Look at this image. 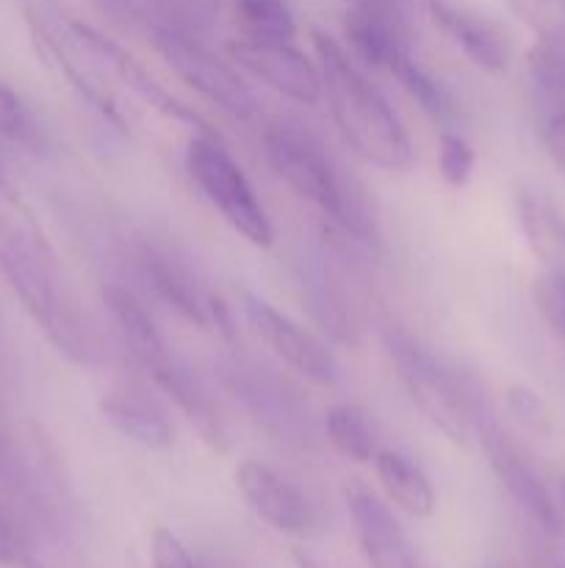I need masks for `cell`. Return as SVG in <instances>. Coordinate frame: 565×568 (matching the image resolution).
Wrapping results in <instances>:
<instances>
[{
    "label": "cell",
    "mask_w": 565,
    "mask_h": 568,
    "mask_svg": "<svg viewBox=\"0 0 565 568\" xmlns=\"http://www.w3.org/2000/svg\"><path fill=\"white\" fill-rule=\"evenodd\" d=\"M343 37L352 55L374 70H391L410 55V26L402 0H343Z\"/></svg>",
    "instance_id": "cell-11"
},
{
    "label": "cell",
    "mask_w": 565,
    "mask_h": 568,
    "mask_svg": "<svg viewBox=\"0 0 565 568\" xmlns=\"http://www.w3.org/2000/svg\"><path fill=\"white\" fill-rule=\"evenodd\" d=\"M374 471L382 491L415 519H430L435 514V491L424 471L397 449H377Z\"/></svg>",
    "instance_id": "cell-19"
},
{
    "label": "cell",
    "mask_w": 565,
    "mask_h": 568,
    "mask_svg": "<svg viewBox=\"0 0 565 568\" xmlns=\"http://www.w3.org/2000/svg\"><path fill=\"white\" fill-rule=\"evenodd\" d=\"M25 20L28 28H31V37L39 55H42L55 72H61L64 81L78 92V98L86 100L109 125H114L116 131H125L122 105L116 103L111 89L105 87L103 72L92 64V59L83 53L81 44L72 39L66 22H61L44 3H28Z\"/></svg>",
    "instance_id": "cell-7"
},
{
    "label": "cell",
    "mask_w": 565,
    "mask_h": 568,
    "mask_svg": "<svg viewBox=\"0 0 565 568\" xmlns=\"http://www.w3.org/2000/svg\"><path fill=\"white\" fill-rule=\"evenodd\" d=\"M391 361L397 366L399 383L408 392L410 403L435 425L443 436L460 447H471L480 425V405L474 394L463 388V383L443 369L424 347L408 336H391L388 342Z\"/></svg>",
    "instance_id": "cell-4"
},
{
    "label": "cell",
    "mask_w": 565,
    "mask_h": 568,
    "mask_svg": "<svg viewBox=\"0 0 565 568\" xmlns=\"http://www.w3.org/2000/svg\"><path fill=\"white\" fill-rule=\"evenodd\" d=\"M474 164L476 153L469 139L454 131H441V136H438V172H441L443 183L460 192L471 181Z\"/></svg>",
    "instance_id": "cell-26"
},
{
    "label": "cell",
    "mask_w": 565,
    "mask_h": 568,
    "mask_svg": "<svg viewBox=\"0 0 565 568\" xmlns=\"http://www.w3.org/2000/svg\"><path fill=\"white\" fill-rule=\"evenodd\" d=\"M22 544L17 538L11 521L0 514V566H17L22 564Z\"/></svg>",
    "instance_id": "cell-33"
},
{
    "label": "cell",
    "mask_w": 565,
    "mask_h": 568,
    "mask_svg": "<svg viewBox=\"0 0 565 568\" xmlns=\"http://www.w3.org/2000/svg\"><path fill=\"white\" fill-rule=\"evenodd\" d=\"M22 568H44V566L33 564V560H22Z\"/></svg>",
    "instance_id": "cell-36"
},
{
    "label": "cell",
    "mask_w": 565,
    "mask_h": 568,
    "mask_svg": "<svg viewBox=\"0 0 565 568\" xmlns=\"http://www.w3.org/2000/svg\"><path fill=\"white\" fill-rule=\"evenodd\" d=\"M552 568H565V560L563 558H554L552 560Z\"/></svg>",
    "instance_id": "cell-37"
},
{
    "label": "cell",
    "mask_w": 565,
    "mask_h": 568,
    "mask_svg": "<svg viewBox=\"0 0 565 568\" xmlns=\"http://www.w3.org/2000/svg\"><path fill=\"white\" fill-rule=\"evenodd\" d=\"M242 308L247 316L249 327L258 333L260 342L271 349L280 361H286L294 372H299L302 377H308L316 386H336L341 369H338V361L325 344L316 336H310L305 327H299L297 322L288 314L277 311L275 305L266 303L264 297L253 292L242 294Z\"/></svg>",
    "instance_id": "cell-9"
},
{
    "label": "cell",
    "mask_w": 565,
    "mask_h": 568,
    "mask_svg": "<svg viewBox=\"0 0 565 568\" xmlns=\"http://www.w3.org/2000/svg\"><path fill=\"white\" fill-rule=\"evenodd\" d=\"M430 17L438 31L476 67L487 75H502L510 64V42L507 33L487 17L474 11L454 9L443 0H430Z\"/></svg>",
    "instance_id": "cell-15"
},
{
    "label": "cell",
    "mask_w": 565,
    "mask_h": 568,
    "mask_svg": "<svg viewBox=\"0 0 565 568\" xmlns=\"http://www.w3.org/2000/svg\"><path fill=\"white\" fill-rule=\"evenodd\" d=\"M349 516L360 552L371 568H419L413 547L397 516L366 488L349 491Z\"/></svg>",
    "instance_id": "cell-14"
},
{
    "label": "cell",
    "mask_w": 565,
    "mask_h": 568,
    "mask_svg": "<svg viewBox=\"0 0 565 568\" xmlns=\"http://www.w3.org/2000/svg\"><path fill=\"white\" fill-rule=\"evenodd\" d=\"M482 438H485L487 458H491L493 471H496L499 483L504 491L510 494L515 505L541 527L548 536H563V516H559L557 505H554L552 494L546 491L537 471L521 458L518 449L496 430V427H482Z\"/></svg>",
    "instance_id": "cell-13"
},
{
    "label": "cell",
    "mask_w": 565,
    "mask_h": 568,
    "mask_svg": "<svg viewBox=\"0 0 565 568\" xmlns=\"http://www.w3.org/2000/svg\"><path fill=\"white\" fill-rule=\"evenodd\" d=\"M0 136L33 155L44 153V148H48V139H44L39 122L33 120L20 94L3 78H0Z\"/></svg>",
    "instance_id": "cell-23"
},
{
    "label": "cell",
    "mask_w": 565,
    "mask_h": 568,
    "mask_svg": "<svg viewBox=\"0 0 565 568\" xmlns=\"http://www.w3.org/2000/svg\"><path fill=\"white\" fill-rule=\"evenodd\" d=\"M186 170L194 186L238 236L260 250L275 244V227L264 203L216 133H192L186 148Z\"/></svg>",
    "instance_id": "cell-5"
},
{
    "label": "cell",
    "mask_w": 565,
    "mask_h": 568,
    "mask_svg": "<svg viewBox=\"0 0 565 568\" xmlns=\"http://www.w3.org/2000/svg\"><path fill=\"white\" fill-rule=\"evenodd\" d=\"M147 37L155 53L164 59V64L194 92H199L208 103H214L216 109L236 116V120H253L258 103H255V94L249 92L244 78L238 75L236 64L210 53L199 39H194L192 33L177 26L153 22V26H147Z\"/></svg>",
    "instance_id": "cell-6"
},
{
    "label": "cell",
    "mask_w": 565,
    "mask_h": 568,
    "mask_svg": "<svg viewBox=\"0 0 565 568\" xmlns=\"http://www.w3.org/2000/svg\"><path fill=\"white\" fill-rule=\"evenodd\" d=\"M316 67L321 75V98L343 142L363 161L386 172H408L415 153L410 133L386 94L360 72L352 55L330 37L314 28Z\"/></svg>",
    "instance_id": "cell-2"
},
{
    "label": "cell",
    "mask_w": 565,
    "mask_h": 568,
    "mask_svg": "<svg viewBox=\"0 0 565 568\" xmlns=\"http://www.w3.org/2000/svg\"><path fill=\"white\" fill-rule=\"evenodd\" d=\"M507 408L526 430L537 433V436H548V433H552V414H548L541 394L532 392L530 386H510Z\"/></svg>",
    "instance_id": "cell-27"
},
{
    "label": "cell",
    "mask_w": 565,
    "mask_h": 568,
    "mask_svg": "<svg viewBox=\"0 0 565 568\" xmlns=\"http://www.w3.org/2000/svg\"><path fill=\"white\" fill-rule=\"evenodd\" d=\"M325 427L330 444L343 455V458L358 460V464H371V460H374L377 433L363 410L355 408V405L349 403L332 405V408L327 410Z\"/></svg>",
    "instance_id": "cell-21"
},
{
    "label": "cell",
    "mask_w": 565,
    "mask_h": 568,
    "mask_svg": "<svg viewBox=\"0 0 565 568\" xmlns=\"http://www.w3.org/2000/svg\"><path fill=\"white\" fill-rule=\"evenodd\" d=\"M0 175H3V172H0Z\"/></svg>",
    "instance_id": "cell-40"
},
{
    "label": "cell",
    "mask_w": 565,
    "mask_h": 568,
    "mask_svg": "<svg viewBox=\"0 0 565 568\" xmlns=\"http://www.w3.org/2000/svg\"><path fill=\"white\" fill-rule=\"evenodd\" d=\"M388 72L397 78L399 87L408 92V98L413 100L430 120L452 122L454 116H458V105H454L449 89L443 87L430 70H424V67L413 59V53L399 59Z\"/></svg>",
    "instance_id": "cell-20"
},
{
    "label": "cell",
    "mask_w": 565,
    "mask_h": 568,
    "mask_svg": "<svg viewBox=\"0 0 565 568\" xmlns=\"http://www.w3.org/2000/svg\"><path fill=\"white\" fill-rule=\"evenodd\" d=\"M205 311H208V327L214 333H219L225 342H233L236 338V322H233L230 308H227L225 300L219 294L208 292V300H205Z\"/></svg>",
    "instance_id": "cell-32"
},
{
    "label": "cell",
    "mask_w": 565,
    "mask_h": 568,
    "mask_svg": "<svg viewBox=\"0 0 565 568\" xmlns=\"http://www.w3.org/2000/svg\"><path fill=\"white\" fill-rule=\"evenodd\" d=\"M227 53L238 70L249 72L275 92L286 94L294 103L316 105L321 100L319 67L294 42H266V39H230Z\"/></svg>",
    "instance_id": "cell-10"
},
{
    "label": "cell",
    "mask_w": 565,
    "mask_h": 568,
    "mask_svg": "<svg viewBox=\"0 0 565 568\" xmlns=\"http://www.w3.org/2000/svg\"><path fill=\"white\" fill-rule=\"evenodd\" d=\"M515 205H518L521 231L532 255L541 261L543 275L565 281V216L546 194L535 189H521Z\"/></svg>",
    "instance_id": "cell-17"
},
{
    "label": "cell",
    "mask_w": 565,
    "mask_h": 568,
    "mask_svg": "<svg viewBox=\"0 0 565 568\" xmlns=\"http://www.w3.org/2000/svg\"><path fill=\"white\" fill-rule=\"evenodd\" d=\"M138 264H142L144 281L150 283L155 297L166 308L175 311L181 320H186L197 331H210L208 311H205L208 292L197 286L192 270L177 255H172L164 247H155V244H144L142 253H138Z\"/></svg>",
    "instance_id": "cell-16"
},
{
    "label": "cell",
    "mask_w": 565,
    "mask_h": 568,
    "mask_svg": "<svg viewBox=\"0 0 565 568\" xmlns=\"http://www.w3.org/2000/svg\"><path fill=\"white\" fill-rule=\"evenodd\" d=\"M535 303L541 311L543 322L548 325V331L565 342V281L552 275H543L535 281Z\"/></svg>",
    "instance_id": "cell-28"
},
{
    "label": "cell",
    "mask_w": 565,
    "mask_h": 568,
    "mask_svg": "<svg viewBox=\"0 0 565 568\" xmlns=\"http://www.w3.org/2000/svg\"><path fill=\"white\" fill-rule=\"evenodd\" d=\"M559 488H563V503H565V477H563V483H559Z\"/></svg>",
    "instance_id": "cell-39"
},
{
    "label": "cell",
    "mask_w": 565,
    "mask_h": 568,
    "mask_svg": "<svg viewBox=\"0 0 565 568\" xmlns=\"http://www.w3.org/2000/svg\"><path fill=\"white\" fill-rule=\"evenodd\" d=\"M100 410L109 419L114 430L131 438L133 444H142L147 449H170L172 447V425L164 410L138 392H111L103 397Z\"/></svg>",
    "instance_id": "cell-18"
},
{
    "label": "cell",
    "mask_w": 565,
    "mask_h": 568,
    "mask_svg": "<svg viewBox=\"0 0 565 568\" xmlns=\"http://www.w3.org/2000/svg\"><path fill=\"white\" fill-rule=\"evenodd\" d=\"M233 480L249 510L271 530L286 532V536H305L314 525V514L302 491L291 480L277 475L271 466L247 458L236 466Z\"/></svg>",
    "instance_id": "cell-12"
},
{
    "label": "cell",
    "mask_w": 565,
    "mask_h": 568,
    "mask_svg": "<svg viewBox=\"0 0 565 568\" xmlns=\"http://www.w3.org/2000/svg\"><path fill=\"white\" fill-rule=\"evenodd\" d=\"M541 136L546 144L548 159L554 161L559 172L565 175V105L546 103L541 116Z\"/></svg>",
    "instance_id": "cell-30"
},
{
    "label": "cell",
    "mask_w": 565,
    "mask_h": 568,
    "mask_svg": "<svg viewBox=\"0 0 565 568\" xmlns=\"http://www.w3.org/2000/svg\"><path fill=\"white\" fill-rule=\"evenodd\" d=\"M6 469H9V449H6L3 436H0V475H3Z\"/></svg>",
    "instance_id": "cell-35"
},
{
    "label": "cell",
    "mask_w": 565,
    "mask_h": 568,
    "mask_svg": "<svg viewBox=\"0 0 565 568\" xmlns=\"http://www.w3.org/2000/svg\"><path fill=\"white\" fill-rule=\"evenodd\" d=\"M94 9L120 28H147L150 20L138 0H92Z\"/></svg>",
    "instance_id": "cell-31"
},
{
    "label": "cell",
    "mask_w": 565,
    "mask_h": 568,
    "mask_svg": "<svg viewBox=\"0 0 565 568\" xmlns=\"http://www.w3.org/2000/svg\"><path fill=\"white\" fill-rule=\"evenodd\" d=\"M66 28H70L72 39L83 48V53L92 59V64L97 67L103 75L116 78V81H120L127 92L136 94L144 105L155 109L161 116H166V120L188 125L194 133H216L205 116H199L192 105H186L183 100H177L175 94L166 92V89L161 87V83L155 81V78L150 75L125 48H120L114 39H109L105 33H100L97 28H92L89 22L81 20H70Z\"/></svg>",
    "instance_id": "cell-8"
},
{
    "label": "cell",
    "mask_w": 565,
    "mask_h": 568,
    "mask_svg": "<svg viewBox=\"0 0 565 568\" xmlns=\"http://www.w3.org/2000/svg\"><path fill=\"white\" fill-rule=\"evenodd\" d=\"M491 568H515V566H510V564H496V566H491Z\"/></svg>",
    "instance_id": "cell-38"
},
{
    "label": "cell",
    "mask_w": 565,
    "mask_h": 568,
    "mask_svg": "<svg viewBox=\"0 0 565 568\" xmlns=\"http://www.w3.org/2000/svg\"><path fill=\"white\" fill-rule=\"evenodd\" d=\"M507 3L541 42L565 48V0H507Z\"/></svg>",
    "instance_id": "cell-25"
},
{
    "label": "cell",
    "mask_w": 565,
    "mask_h": 568,
    "mask_svg": "<svg viewBox=\"0 0 565 568\" xmlns=\"http://www.w3.org/2000/svg\"><path fill=\"white\" fill-rule=\"evenodd\" d=\"M264 148L277 178L297 197L314 205L336 231L352 236V242L374 239L363 197L355 192L352 181L314 133L305 131L299 122L275 120L266 125Z\"/></svg>",
    "instance_id": "cell-3"
},
{
    "label": "cell",
    "mask_w": 565,
    "mask_h": 568,
    "mask_svg": "<svg viewBox=\"0 0 565 568\" xmlns=\"http://www.w3.org/2000/svg\"><path fill=\"white\" fill-rule=\"evenodd\" d=\"M150 558H153V568H199L194 564L192 552L186 544L166 527H155L153 538H150Z\"/></svg>",
    "instance_id": "cell-29"
},
{
    "label": "cell",
    "mask_w": 565,
    "mask_h": 568,
    "mask_svg": "<svg viewBox=\"0 0 565 568\" xmlns=\"http://www.w3.org/2000/svg\"><path fill=\"white\" fill-rule=\"evenodd\" d=\"M236 20L242 37L266 42H294L297 20L286 0H236Z\"/></svg>",
    "instance_id": "cell-22"
},
{
    "label": "cell",
    "mask_w": 565,
    "mask_h": 568,
    "mask_svg": "<svg viewBox=\"0 0 565 568\" xmlns=\"http://www.w3.org/2000/svg\"><path fill=\"white\" fill-rule=\"evenodd\" d=\"M294 566L297 568H325L319 560L310 558L308 552H302V549H297V552H294Z\"/></svg>",
    "instance_id": "cell-34"
},
{
    "label": "cell",
    "mask_w": 565,
    "mask_h": 568,
    "mask_svg": "<svg viewBox=\"0 0 565 568\" xmlns=\"http://www.w3.org/2000/svg\"><path fill=\"white\" fill-rule=\"evenodd\" d=\"M526 70L532 83L543 94V103L565 105V48L563 44L537 42L526 53Z\"/></svg>",
    "instance_id": "cell-24"
},
{
    "label": "cell",
    "mask_w": 565,
    "mask_h": 568,
    "mask_svg": "<svg viewBox=\"0 0 565 568\" xmlns=\"http://www.w3.org/2000/svg\"><path fill=\"white\" fill-rule=\"evenodd\" d=\"M0 272L48 342L72 364H92V342L64 292L59 258L31 205L0 175Z\"/></svg>",
    "instance_id": "cell-1"
}]
</instances>
